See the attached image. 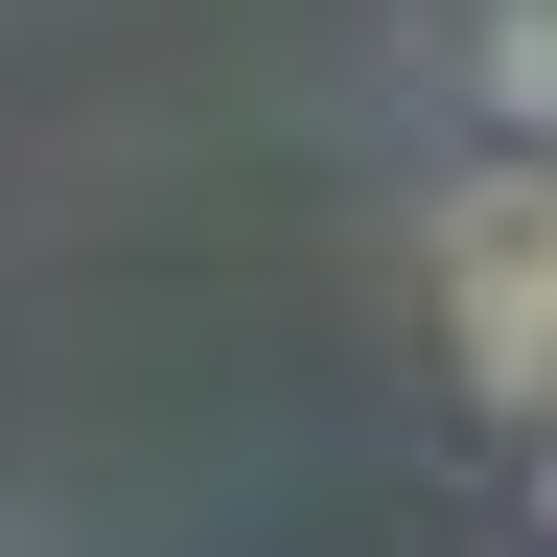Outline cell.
<instances>
[{"mask_svg":"<svg viewBox=\"0 0 557 557\" xmlns=\"http://www.w3.org/2000/svg\"><path fill=\"white\" fill-rule=\"evenodd\" d=\"M442 348L487 418H557V256H442Z\"/></svg>","mask_w":557,"mask_h":557,"instance_id":"1","label":"cell"},{"mask_svg":"<svg viewBox=\"0 0 557 557\" xmlns=\"http://www.w3.org/2000/svg\"><path fill=\"white\" fill-rule=\"evenodd\" d=\"M442 94L487 139H557V0H442Z\"/></svg>","mask_w":557,"mask_h":557,"instance_id":"2","label":"cell"},{"mask_svg":"<svg viewBox=\"0 0 557 557\" xmlns=\"http://www.w3.org/2000/svg\"><path fill=\"white\" fill-rule=\"evenodd\" d=\"M534 511H557V418H534Z\"/></svg>","mask_w":557,"mask_h":557,"instance_id":"3","label":"cell"}]
</instances>
